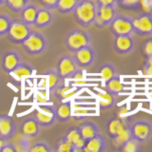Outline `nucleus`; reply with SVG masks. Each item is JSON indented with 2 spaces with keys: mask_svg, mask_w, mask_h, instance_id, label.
Returning a JSON list of instances; mask_svg holds the SVG:
<instances>
[{
  "mask_svg": "<svg viewBox=\"0 0 152 152\" xmlns=\"http://www.w3.org/2000/svg\"><path fill=\"white\" fill-rule=\"evenodd\" d=\"M31 28L21 19H12L10 23L9 30L7 31V38L13 44H21L22 41L30 34Z\"/></svg>",
  "mask_w": 152,
  "mask_h": 152,
  "instance_id": "nucleus-3",
  "label": "nucleus"
},
{
  "mask_svg": "<svg viewBox=\"0 0 152 152\" xmlns=\"http://www.w3.org/2000/svg\"><path fill=\"white\" fill-rule=\"evenodd\" d=\"M26 2H28V3H30V0H25Z\"/></svg>",
  "mask_w": 152,
  "mask_h": 152,
  "instance_id": "nucleus-53",
  "label": "nucleus"
},
{
  "mask_svg": "<svg viewBox=\"0 0 152 152\" xmlns=\"http://www.w3.org/2000/svg\"><path fill=\"white\" fill-rule=\"evenodd\" d=\"M134 47V40L131 35H118L114 36L113 50L118 54H126L130 52Z\"/></svg>",
  "mask_w": 152,
  "mask_h": 152,
  "instance_id": "nucleus-13",
  "label": "nucleus"
},
{
  "mask_svg": "<svg viewBox=\"0 0 152 152\" xmlns=\"http://www.w3.org/2000/svg\"><path fill=\"white\" fill-rule=\"evenodd\" d=\"M64 137L73 145L76 141L79 140L81 138V133H80V130H79V127L78 126L69 127L68 129V131L66 132V134H65Z\"/></svg>",
  "mask_w": 152,
  "mask_h": 152,
  "instance_id": "nucleus-34",
  "label": "nucleus"
},
{
  "mask_svg": "<svg viewBox=\"0 0 152 152\" xmlns=\"http://www.w3.org/2000/svg\"><path fill=\"white\" fill-rule=\"evenodd\" d=\"M20 45L27 53L31 55H38L42 53L47 48V40L42 33L31 31Z\"/></svg>",
  "mask_w": 152,
  "mask_h": 152,
  "instance_id": "nucleus-2",
  "label": "nucleus"
},
{
  "mask_svg": "<svg viewBox=\"0 0 152 152\" xmlns=\"http://www.w3.org/2000/svg\"><path fill=\"white\" fill-rule=\"evenodd\" d=\"M89 34L81 28H75L70 31L65 37V46L69 51L73 52L86 46L90 45Z\"/></svg>",
  "mask_w": 152,
  "mask_h": 152,
  "instance_id": "nucleus-4",
  "label": "nucleus"
},
{
  "mask_svg": "<svg viewBox=\"0 0 152 152\" xmlns=\"http://www.w3.org/2000/svg\"><path fill=\"white\" fill-rule=\"evenodd\" d=\"M39 2L42 4V6L44 8L51 10L56 7L57 0H39Z\"/></svg>",
  "mask_w": 152,
  "mask_h": 152,
  "instance_id": "nucleus-42",
  "label": "nucleus"
},
{
  "mask_svg": "<svg viewBox=\"0 0 152 152\" xmlns=\"http://www.w3.org/2000/svg\"><path fill=\"white\" fill-rule=\"evenodd\" d=\"M32 73H33L32 66L26 63H23V62L19 63L11 72V74H13L14 76H16L18 78L24 77V76H30Z\"/></svg>",
  "mask_w": 152,
  "mask_h": 152,
  "instance_id": "nucleus-27",
  "label": "nucleus"
},
{
  "mask_svg": "<svg viewBox=\"0 0 152 152\" xmlns=\"http://www.w3.org/2000/svg\"><path fill=\"white\" fill-rule=\"evenodd\" d=\"M142 73L147 76H152V66L145 65L144 69H142Z\"/></svg>",
  "mask_w": 152,
  "mask_h": 152,
  "instance_id": "nucleus-47",
  "label": "nucleus"
},
{
  "mask_svg": "<svg viewBox=\"0 0 152 152\" xmlns=\"http://www.w3.org/2000/svg\"><path fill=\"white\" fill-rule=\"evenodd\" d=\"M55 152H73V145L63 136L57 141L55 145Z\"/></svg>",
  "mask_w": 152,
  "mask_h": 152,
  "instance_id": "nucleus-31",
  "label": "nucleus"
},
{
  "mask_svg": "<svg viewBox=\"0 0 152 152\" xmlns=\"http://www.w3.org/2000/svg\"><path fill=\"white\" fill-rule=\"evenodd\" d=\"M116 70L114 66L111 64H104L99 69V75L102 78L103 81L107 82L110 78H112L113 76H115Z\"/></svg>",
  "mask_w": 152,
  "mask_h": 152,
  "instance_id": "nucleus-30",
  "label": "nucleus"
},
{
  "mask_svg": "<svg viewBox=\"0 0 152 152\" xmlns=\"http://www.w3.org/2000/svg\"><path fill=\"white\" fill-rule=\"evenodd\" d=\"M21 58L19 54L16 51H7L5 52L4 55L2 56L1 60V66L2 69L9 74H11L12 71L14 69V68L19 64L21 63Z\"/></svg>",
  "mask_w": 152,
  "mask_h": 152,
  "instance_id": "nucleus-16",
  "label": "nucleus"
},
{
  "mask_svg": "<svg viewBox=\"0 0 152 152\" xmlns=\"http://www.w3.org/2000/svg\"><path fill=\"white\" fill-rule=\"evenodd\" d=\"M72 58L79 69L88 68L95 60V51L93 48L88 45L72 52Z\"/></svg>",
  "mask_w": 152,
  "mask_h": 152,
  "instance_id": "nucleus-9",
  "label": "nucleus"
},
{
  "mask_svg": "<svg viewBox=\"0 0 152 152\" xmlns=\"http://www.w3.org/2000/svg\"><path fill=\"white\" fill-rule=\"evenodd\" d=\"M126 126H127L126 122L124 121V118H120L118 116L110 118L106 124L107 134L110 139H113V138L116 135H118Z\"/></svg>",
  "mask_w": 152,
  "mask_h": 152,
  "instance_id": "nucleus-17",
  "label": "nucleus"
},
{
  "mask_svg": "<svg viewBox=\"0 0 152 152\" xmlns=\"http://www.w3.org/2000/svg\"><path fill=\"white\" fill-rule=\"evenodd\" d=\"M11 20L12 19H10L5 14H0V36L7 34Z\"/></svg>",
  "mask_w": 152,
  "mask_h": 152,
  "instance_id": "nucleus-35",
  "label": "nucleus"
},
{
  "mask_svg": "<svg viewBox=\"0 0 152 152\" xmlns=\"http://www.w3.org/2000/svg\"><path fill=\"white\" fill-rule=\"evenodd\" d=\"M127 111H128V109H127L126 107H125V106L120 107L118 108V110H117V116L120 117V118H123V115H124V114L127 113Z\"/></svg>",
  "mask_w": 152,
  "mask_h": 152,
  "instance_id": "nucleus-46",
  "label": "nucleus"
},
{
  "mask_svg": "<svg viewBox=\"0 0 152 152\" xmlns=\"http://www.w3.org/2000/svg\"><path fill=\"white\" fill-rule=\"evenodd\" d=\"M119 150L122 152H140L142 151V145L140 142L131 137L120 147Z\"/></svg>",
  "mask_w": 152,
  "mask_h": 152,
  "instance_id": "nucleus-28",
  "label": "nucleus"
},
{
  "mask_svg": "<svg viewBox=\"0 0 152 152\" xmlns=\"http://www.w3.org/2000/svg\"><path fill=\"white\" fill-rule=\"evenodd\" d=\"M38 11V8L34 5L28 4L27 6L23 8L22 11L19 12L20 13V19L23 20L28 25H33V22L35 20V16Z\"/></svg>",
  "mask_w": 152,
  "mask_h": 152,
  "instance_id": "nucleus-24",
  "label": "nucleus"
},
{
  "mask_svg": "<svg viewBox=\"0 0 152 152\" xmlns=\"http://www.w3.org/2000/svg\"><path fill=\"white\" fill-rule=\"evenodd\" d=\"M53 20V14L50 12V10L47 8H38V11L35 16V20L33 22V25L37 28H43L49 26Z\"/></svg>",
  "mask_w": 152,
  "mask_h": 152,
  "instance_id": "nucleus-18",
  "label": "nucleus"
},
{
  "mask_svg": "<svg viewBox=\"0 0 152 152\" xmlns=\"http://www.w3.org/2000/svg\"><path fill=\"white\" fill-rule=\"evenodd\" d=\"M6 6L9 8V10H11L13 12H20L23 8L27 6L28 3L25 0H5L4 3Z\"/></svg>",
  "mask_w": 152,
  "mask_h": 152,
  "instance_id": "nucleus-32",
  "label": "nucleus"
},
{
  "mask_svg": "<svg viewBox=\"0 0 152 152\" xmlns=\"http://www.w3.org/2000/svg\"><path fill=\"white\" fill-rule=\"evenodd\" d=\"M131 137L132 136H131V132H130V129H129V126H126L120 133H119L118 135H116L111 140H112V142H113V145L115 146L117 149H120V147L124 144H125L127 140H129Z\"/></svg>",
  "mask_w": 152,
  "mask_h": 152,
  "instance_id": "nucleus-25",
  "label": "nucleus"
},
{
  "mask_svg": "<svg viewBox=\"0 0 152 152\" xmlns=\"http://www.w3.org/2000/svg\"><path fill=\"white\" fill-rule=\"evenodd\" d=\"M17 131V125L12 117L5 114L0 115V137L8 140L15 135Z\"/></svg>",
  "mask_w": 152,
  "mask_h": 152,
  "instance_id": "nucleus-12",
  "label": "nucleus"
},
{
  "mask_svg": "<svg viewBox=\"0 0 152 152\" xmlns=\"http://www.w3.org/2000/svg\"><path fill=\"white\" fill-rule=\"evenodd\" d=\"M142 55H144L145 59L147 58V57H149L150 55H152V35L150 38L145 40L144 45H142Z\"/></svg>",
  "mask_w": 152,
  "mask_h": 152,
  "instance_id": "nucleus-38",
  "label": "nucleus"
},
{
  "mask_svg": "<svg viewBox=\"0 0 152 152\" xmlns=\"http://www.w3.org/2000/svg\"><path fill=\"white\" fill-rule=\"evenodd\" d=\"M79 68L71 55H64L59 58L56 64V72L59 74L62 80L69 79Z\"/></svg>",
  "mask_w": 152,
  "mask_h": 152,
  "instance_id": "nucleus-11",
  "label": "nucleus"
},
{
  "mask_svg": "<svg viewBox=\"0 0 152 152\" xmlns=\"http://www.w3.org/2000/svg\"><path fill=\"white\" fill-rule=\"evenodd\" d=\"M104 87H106V89L107 91L112 93L114 96L122 93L126 88L125 85L122 83L121 78L116 75L113 76L112 78H110L107 82H104Z\"/></svg>",
  "mask_w": 152,
  "mask_h": 152,
  "instance_id": "nucleus-23",
  "label": "nucleus"
},
{
  "mask_svg": "<svg viewBox=\"0 0 152 152\" xmlns=\"http://www.w3.org/2000/svg\"><path fill=\"white\" fill-rule=\"evenodd\" d=\"M107 142L101 133L86 141V145L83 148L84 152H103L107 149Z\"/></svg>",
  "mask_w": 152,
  "mask_h": 152,
  "instance_id": "nucleus-14",
  "label": "nucleus"
},
{
  "mask_svg": "<svg viewBox=\"0 0 152 152\" xmlns=\"http://www.w3.org/2000/svg\"><path fill=\"white\" fill-rule=\"evenodd\" d=\"M71 113H72V107H71V103L69 101L65 102L55 107L56 121H59L60 123L68 121L71 117Z\"/></svg>",
  "mask_w": 152,
  "mask_h": 152,
  "instance_id": "nucleus-22",
  "label": "nucleus"
},
{
  "mask_svg": "<svg viewBox=\"0 0 152 152\" xmlns=\"http://www.w3.org/2000/svg\"><path fill=\"white\" fill-rule=\"evenodd\" d=\"M7 142V140H5L4 138L2 137H0V152H1V149H2V147L5 145V144Z\"/></svg>",
  "mask_w": 152,
  "mask_h": 152,
  "instance_id": "nucleus-49",
  "label": "nucleus"
},
{
  "mask_svg": "<svg viewBox=\"0 0 152 152\" xmlns=\"http://www.w3.org/2000/svg\"><path fill=\"white\" fill-rule=\"evenodd\" d=\"M147 95H148V97L152 100V88L148 89V91H147Z\"/></svg>",
  "mask_w": 152,
  "mask_h": 152,
  "instance_id": "nucleus-50",
  "label": "nucleus"
},
{
  "mask_svg": "<svg viewBox=\"0 0 152 152\" xmlns=\"http://www.w3.org/2000/svg\"><path fill=\"white\" fill-rule=\"evenodd\" d=\"M133 32L141 36L152 35V14L142 12L131 18Z\"/></svg>",
  "mask_w": 152,
  "mask_h": 152,
  "instance_id": "nucleus-5",
  "label": "nucleus"
},
{
  "mask_svg": "<svg viewBox=\"0 0 152 152\" xmlns=\"http://www.w3.org/2000/svg\"><path fill=\"white\" fill-rule=\"evenodd\" d=\"M109 28L114 36L131 35L133 32L131 18L125 15H115L109 24Z\"/></svg>",
  "mask_w": 152,
  "mask_h": 152,
  "instance_id": "nucleus-7",
  "label": "nucleus"
},
{
  "mask_svg": "<svg viewBox=\"0 0 152 152\" xmlns=\"http://www.w3.org/2000/svg\"><path fill=\"white\" fill-rule=\"evenodd\" d=\"M32 117L37 121L40 126L43 127L50 126L56 121L55 107L43 104L37 108H35V110L33 111Z\"/></svg>",
  "mask_w": 152,
  "mask_h": 152,
  "instance_id": "nucleus-6",
  "label": "nucleus"
},
{
  "mask_svg": "<svg viewBox=\"0 0 152 152\" xmlns=\"http://www.w3.org/2000/svg\"><path fill=\"white\" fill-rule=\"evenodd\" d=\"M69 79L70 81L71 85H73V86H84L86 84H88V80L84 74V71L80 69L76 70Z\"/></svg>",
  "mask_w": 152,
  "mask_h": 152,
  "instance_id": "nucleus-33",
  "label": "nucleus"
},
{
  "mask_svg": "<svg viewBox=\"0 0 152 152\" xmlns=\"http://www.w3.org/2000/svg\"><path fill=\"white\" fill-rule=\"evenodd\" d=\"M79 130L81 133V137L85 139L86 141L90 139V138L94 137L95 135H97L98 133H100L99 127L97 126L96 124H94L93 122H83L80 126H78Z\"/></svg>",
  "mask_w": 152,
  "mask_h": 152,
  "instance_id": "nucleus-21",
  "label": "nucleus"
},
{
  "mask_svg": "<svg viewBox=\"0 0 152 152\" xmlns=\"http://www.w3.org/2000/svg\"><path fill=\"white\" fill-rule=\"evenodd\" d=\"M39 130H40L39 124L37 123V121L33 117L24 120L21 123L20 127H19V132L25 138L35 137L39 133Z\"/></svg>",
  "mask_w": 152,
  "mask_h": 152,
  "instance_id": "nucleus-15",
  "label": "nucleus"
},
{
  "mask_svg": "<svg viewBox=\"0 0 152 152\" xmlns=\"http://www.w3.org/2000/svg\"><path fill=\"white\" fill-rule=\"evenodd\" d=\"M85 145H86V140L81 137L79 140H77L73 144V152H81V151H83V148H84Z\"/></svg>",
  "mask_w": 152,
  "mask_h": 152,
  "instance_id": "nucleus-40",
  "label": "nucleus"
},
{
  "mask_svg": "<svg viewBox=\"0 0 152 152\" xmlns=\"http://www.w3.org/2000/svg\"><path fill=\"white\" fill-rule=\"evenodd\" d=\"M72 112L76 117L80 116V119H81L85 115H88V114L94 112V109L90 107H83V106H74L72 107Z\"/></svg>",
  "mask_w": 152,
  "mask_h": 152,
  "instance_id": "nucleus-36",
  "label": "nucleus"
},
{
  "mask_svg": "<svg viewBox=\"0 0 152 152\" xmlns=\"http://www.w3.org/2000/svg\"><path fill=\"white\" fill-rule=\"evenodd\" d=\"M35 99H36V102L40 104H45V102L47 101V96H46V92L44 90H38L36 92L35 95Z\"/></svg>",
  "mask_w": 152,
  "mask_h": 152,
  "instance_id": "nucleus-41",
  "label": "nucleus"
},
{
  "mask_svg": "<svg viewBox=\"0 0 152 152\" xmlns=\"http://www.w3.org/2000/svg\"><path fill=\"white\" fill-rule=\"evenodd\" d=\"M72 12L76 22L84 28H88L93 24L97 4L94 0H80Z\"/></svg>",
  "mask_w": 152,
  "mask_h": 152,
  "instance_id": "nucleus-1",
  "label": "nucleus"
},
{
  "mask_svg": "<svg viewBox=\"0 0 152 152\" xmlns=\"http://www.w3.org/2000/svg\"><path fill=\"white\" fill-rule=\"evenodd\" d=\"M116 15L115 6H102L97 5L96 15L93 20V25L99 28L108 26Z\"/></svg>",
  "mask_w": 152,
  "mask_h": 152,
  "instance_id": "nucleus-8",
  "label": "nucleus"
},
{
  "mask_svg": "<svg viewBox=\"0 0 152 152\" xmlns=\"http://www.w3.org/2000/svg\"><path fill=\"white\" fill-rule=\"evenodd\" d=\"M80 0H57L55 9L58 10L60 13H69L73 11Z\"/></svg>",
  "mask_w": 152,
  "mask_h": 152,
  "instance_id": "nucleus-26",
  "label": "nucleus"
},
{
  "mask_svg": "<svg viewBox=\"0 0 152 152\" xmlns=\"http://www.w3.org/2000/svg\"><path fill=\"white\" fill-rule=\"evenodd\" d=\"M117 1H118V0H117Z\"/></svg>",
  "mask_w": 152,
  "mask_h": 152,
  "instance_id": "nucleus-54",
  "label": "nucleus"
},
{
  "mask_svg": "<svg viewBox=\"0 0 152 152\" xmlns=\"http://www.w3.org/2000/svg\"><path fill=\"white\" fill-rule=\"evenodd\" d=\"M132 138L141 144L145 142L152 136V125L147 121H137L129 126Z\"/></svg>",
  "mask_w": 152,
  "mask_h": 152,
  "instance_id": "nucleus-10",
  "label": "nucleus"
},
{
  "mask_svg": "<svg viewBox=\"0 0 152 152\" xmlns=\"http://www.w3.org/2000/svg\"><path fill=\"white\" fill-rule=\"evenodd\" d=\"M98 102L99 107L102 110H107L113 107L114 103H115V96L110 93L107 90H99L95 94Z\"/></svg>",
  "mask_w": 152,
  "mask_h": 152,
  "instance_id": "nucleus-19",
  "label": "nucleus"
},
{
  "mask_svg": "<svg viewBox=\"0 0 152 152\" xmlns=\"http://www.w3.org/2000/svg\"><path fill=\"white\" fill-rule=\"evenodd\" d=\"M52 91H53V95L57 99L66 101V100L72 98L74 95L77 93V88H76L75 86L73 85L61 84L56 88L52 90Z\"/></svg>",
  "mask_w": 152,
  "mask_h": 152,
  "instance_id": "nucleus-20",
  "label": "nucleus"
},
{
  "mask_svg": "<svg viewBox=\"0 0 152 152\" xmlns=\"http://www.w3.org/2000/svg\"><path fill=\"white\" fill-rule=\"evenodd\" d=\"M139 6L140 8H142V12H152L149 6V0H139Z\"/></svg>",
  "mask_w": 152,
  "mask_h": 152,
  "instance_id": "nucleus-43",
  "label": "nucleus"
},
{
  "mask_svg": "<svg viewBox=\"0 0 152 152\" xmlns=\"http://www.w3.org/2000/svg\"><path fill=\"white\" fill-rule=\"evenodd\" d=\"M5 3V0H0V5H2Z\"/></svg>",
  "mask_w": 152,
  "mask_h": 152,
  "instance_id": "nucleus-52",
  "label": "nucleus"
},
{
  "mask_svg": "<svg viewBox=\"0 0 152 152\" xmlns=\"http://www.w3.org/2000/svg\"><path fill=\"white\" fill-rule=\"evenodd\" d=\"M28 151L30 152H49L50 151V148L46 142H36L34 145H32L30 148H28Z\"/></svg>",
  "mask_w": 152,
  "mask_h": 152,
  "instance_id": "nucleus-37",
  "label": "nucleus"
},
{
  "mask_svg": "<svg viewBox=\"0 0 152 152\" xmlns=\"http://www.w3.org/2000/svg\"><path fill=\"white\" fill-rule=\"evenodd\" d=\"M48 79V87L50 91H52L54 88H56L59 85L62 84V78L59 74L56 72V70H50L46 73Z\"/></svg>",
  "mask_w": 152,
  "mask_h": 152,
  "instance_id": "nucleus-29",
  "label": "nucleus"
},
{
  "mask_svg": "<svg viewBox=\"0 0 152 152\" xmlns=\"http://www.w3.org/2000/svg\"><path fill=\"white\" fill-rule=\"evenodd\" d=\"M117 2L125 9H135L140 7L139 0H118Z\"/></svg>",
  "mask_w": 152,
  "mask_h": 152,
  "instance_id": "nucleus-39",
  "label": "nucleus"
},
{
  "mask_svg": "<svg viewBox=\"0 0 152 152\" xmlns=\"http://www.w3.org/2000/svg\"><path fill=\"white\" fill-rule=\"evenodd\" d=\"M97 5H102V6H115L117 0H95Z\"/></svg>",
  "mask_w": 152,
  "mask_h": 152,
  "instance_id": "nucleus-44",
  "label": "nucleus"
},
{
  "mask_svg": "<svg viewBox=\"0 0 152 152\" xmlns=\"http://www.w3.org/2000/svg\"><path fill=\"white\" fill-rule=\"evenodd\" d=\"M149 6H150V9H151V12H152V0H149Z\"/></svg>",
  "mask_w": 152,
  "mask_h": 152,
  "instance_id": "nucleus-51",
  "label": "nucleus"
},
{
  "mask_svg": "<svg viewBox=\"0 0 152 152\" xmlns=\"http://www.w3.org/2000/svg\"><path fill=\"white\" fill-rule=\"evenodd\" d=\"M15 151H16V148L14 147V145L12 144H8V142L5 144V145L1 149V152H15Z\"/></svg>",
  "mask_w": 152,
  "mask_h": 152,
  "instance_id": "nucleus-45",
  "label": "nucleus"
},
{
  "mask_svg": "<svg viewBox=\"0 0 152 152\" xmlns=\"http://www.w3.org/2000/svg\"><path fill=\"white\" fill-rule=\"evenodd\" d=\"M145 65H148V66H152V55H150L149 57L145 58Z\"/></svg>",
  "mask_w": 152,
  "mask_h": 152,
  "instance_id": "nucleus-48",
  "label": "nucleus"
}]
</instances>
